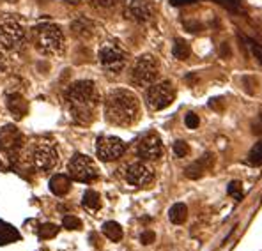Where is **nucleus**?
<instances>
[{"label":"nucleus","instance_id":"obj_1","mask_svg":"<svg viewBox=\"0 0 262 251\" xmlns=\"http://www.w3.org/2000/svg\"><path fill=\"white\" fill-rule=\"evenodd\" d=\"M69 112L78 124H89L94 119V110L99 103V92L91 80H78L71 83L64 92Z\"/></svg>","mask_w":262,"mask_h":251},{"label":"nucleus","instance_id":"obj_2","mask_svg":"<svg viewBox=\"0 0 262 251\" xmlns=\"http://www.w3.org/2000/svg\"><path fill=\"white\" fill-rule=\"evenodd\" d=\"M104 117L110 124L128 128L140 119V103L133 92L126 88L110 90L104 99Z\"/></svg>","mask_w":262,"mask_h":251},{"label":"nucleus","instance_id":"obj_3","mask_svg":"<svg viewBox=\"0 0 262 251\" xmlns=\"http://www.w3.org/2000/svg\"><path fill=\"white\" fill-rule=\"evenodd\" d=\"M32 38L36 48L44 55H61L66 48V38L61 27L55 23L37 25L32 30Z\"/></svg>","mask_w":262,"mask_h":251},{"label":"nucleus","instance_id":"obj_4","mask_svg":"<svg viewBox=\"0 0 262 251\" xmlns=\"http://www.w3.org/2000/svg\"><path fill=\"white\" fill-rule=\"evenodd\" d=\"M98 60L101 68L108 73H121L128 64V51L119 41H104L98 50Z\"/></svg>","mask_w":262,"mask_h":251},{"label":"nucleus","instance_id":"obj_5","mask_svg":"<svg viewBox=\"0 0 262 251\" xmlns=\"http://www.w3.org/2000/svg\"><path fill=\"white\" fill-rule=\"evenodd\" d=\"M160 75V64L156 60V57L145 53L135 60L133 68H131V83L137 87H151L156 82Z\"/></svg>","mask_w":262,"mask_h":251},{"label":"nucleus","instance_id":"obj_6","mask_svg":"<svg viewBox=\"0 0 262 251\" xmlns=\"http://www.w3.org/2000/svg\"><path fill=\"white\" fill-rule=\"evenodd\" d=\"M25 43V28L16 18L0 16V46L4 50H18Z\"/></svg>","mask_w":262,"mask_h":251},{"label":"nucleus","instance_id":"obj_7","mask_svg":"<svg viewBox=\"0 0 262 251\" xmlns=\"http://www.w3.org/2000/svg\"><path fill=\"white\" fill-rule=\"evenodd\" d=\"M67 175L78 182H92L98 179L99 172L96 163L85 154H74L67 163Z\"/></svg>","mask_w":262,"mask_h":251},{"label":"nucleus","instance_id":"obj_8","mask_svg":"<svg viewBox=\"0 0 262 251\" xmlns=\"http://www.w3.org/2000/svg\"><path fill=\"white\" fill-rule=\"evenodd\" d=\"M174 98L175 90L170 82L152 83L151 87H147V92H145V105L152 112H160V110H165L167 106H170Z\"/></svg>","mask_w":262,"mask_h":251},{"label":"nucleus","instance_id":"obj_9","mask_svg":"<svg viewBox=\"0 0 262 251\" xmlns=\"http://www.w3.org/2000/svg\"><path fill=\"white\" fill-rule=\"evenodd\" d=\"M32 163L41 172H50L59 163V150L54 142H39L32 150Z\"/></svg>","mask_w":262,"mask_h":251},{"label":"nucleus","instance_id":"obj_10","mask_svg":"<svg viewBox=\"0 0 262 251\" xmlns=\"http://www.w3.org/2000/svg\"><path fill=\"white\" fill-rule=\"evenodd\" d=\"M126 150V143L117 136H99L96 142V152L103 161H115Z\"/></svg>","mask_w":262,"mask_h":251},{"label":"nucleus","instance_id":"obj_11","mask_svg":"<svg viewBox=\"0 0 262 251\" xmlns=\"http://www.w3.org/2000/svg\"><path fill=\"white\" fill-rule=\"evenodd\" d=\"M124 179L126 182L131 184L135 187H145L152 182L154 179V172L149 165L142 163V161H137V163H131L128 165L124 172Z\"/></svg>","mask_w":262,"mask_h":251},{"label":"nucleus","instance_id":"obj_12","mask_svg":"<svg viewBox=\"0 0 262 251\" xmlns=\"http://www.w3.org/2000/svg\"><path fill=\"white\" fill-rule=\"evenodd\" d=\"M137 154L138 158L147 161L160 160L163 154V143L156 133H149V135L142 136L140 142L137 143Z\"/></svg>","mask_w":262,"mask_h":251},{"label":"nucleus","instance_id":"obj_13","mask_svg":"<svg viewBox=\"0 0 262 251\" xmlns=\"http://www.w3.org/2000/svg\"><path fill=\"white\" fill-rule=\"evenodd\" d=\"M126 16L133 20L135 23H149L154 20L156 16V7L152 2L147 0H131L126 7Z\"/></svg>","mask_w":262,"mask_h":251},{"label":"nucleus","instance_id":"obj_14","mask_svg":"<svg viewBox=\"0 0 262 251\" xmlns=\"http://www.w3.org/2000/svg\"><path fill=\"white\" fill-rule=\"evenodd\" d=\"M20 145H21L20 131L16 128H13V125H4L0 129V149L14 158V154L20 149Z\"/></svg>","mask_w":262,"mask_h":251},{"label":"nucleus","instance_id":"obj_15","mask_svg":"<svg viewBox=\"0 0 262 251\" xmlns=\"http://www.w3.org/2000/svg\"><path fill=\"white\" fill-rule=\"evenodd\" d=\"M211 163H213V154H204V156L198 158L197 161H193V163L185 170V175L188 177V179H198V177L204 175L205 170L211 167Z\"/></svg>","mask_w":262,"mask_h":251},{"label":"nucleus","instance_id":"obj_16","mask_svg":"<svg viewBox=\"0 0 262 251\" xmlns=\"http://www.w3.org/2000/svg\"><path fill=\"white\" fill-rule=\"evenodd\" d=\"M71 32L80 39H91L96 34V25L87 18H78L71 23Z\"/></svg>","mask_w":262,"mask_h":251},{"label":"nucleus","instance_id":"obj_17","mask_svg":"<svg viewBox=\"0 0 262 251\" xmlns=\"http://www.w3.org/2000/svg\"><path fill=\"white\" fill-rule=\"evenodd\" d=\"M6 105H7V108H9V112L13 113V115H16V119H21L29 110L27 101H25L20 94H16V92H14V94H7Z\"/></svg>","mask_w":262,"mask_h":251},{"label":"nucleus","instance_id":"obj_18","mask_svg":"<svg viewBox=\"0 0 262 251\" xmlns=\"http://www.w3.org/2000/svg\"><path fill=\"white\" fill-rule=\"evenodd\" d=\"M71 190V177L64 173H57L50 179V191L57 197H64Z\"/></svg>","mask_w":262,"mask_h":251},{"label":"nucleus","instance_id":"obj_19","mask_svg":"<svg viewBox=\"0 0 262 251\" xmlns=\"http://www.w3.org/2000/svg\"><path fill=\"white\" fill-rule=\"evenodd\" d=\"M168 217H170V221L174 225H182L186 219H188V207H186L185 204H174L168 210Z\"/></svg>","mask_w":262,"mask_h":251},{"label":"nucleus","instance_id":"obj_20","mask_svg":"<svg viewBox=\"0 0 262 251\" xmlns=\"http://www.w3.org/2000/svg\"><path fill=\"white\" fill-rule=\"evenodd\" d=\"M82 205H84L87 210H91V212H96L99 207H101V198L99 195L96 193V191L89 190L84 193V198H82Z\"/></svg>","mask_w":262,"mask_h":251},{"label":"nucleus","instance_id":"obj_21","mask_svg":"<svg viewBox=\"0 0 262 251\" xmlns=\"http://www.w3.org/2000/svg\"><path fill=\"white\" fill-rule=\"evenodd\" d=\"M101 230H103V234L114 242H117L122 239V228H121V225L115 223V221H107Z\"/></svg>","mask_w":262,"mask_h":251},{"label":"nucleus","instance_id":"obj_22","mask_svg":"<svg viewBox=\"0 0 262 251\" xmlns=\"http://www.w3.org/2000/svg\"><path fill=\"white\" fill-rule=\"evenodd\" d=\"M16 239H20L18 232L11 225L0 221V244H9V242L16 241Z\"/></svg>","mask_w":262,"mask_h":251},{"label":"nucleus","instance_id":"obj_23","mask_svg":"<svg viewBox=\"0 0 262 251\" xmlns=\"http://www.w3.org/2000/svg\"><path fill=\"white\" fill-rule=\"evenodd\" d=\"M174 57L179 60H186L190 57V46L182 39H175L174 43Z\"/></svg>","mask_w":262,"mask_h":251},{"label":"nucleus","instance_id":"obj_24","mask_svg":"<svg viewBox=\"0 0 262 251\" xmlns=\"http://www.w3.org/2000/svg\"><path fill=\"white\" fill-rule=\"evenodd\" d=\"M248 161L252 167H260L262 165V142L259 143H255V145L252 147V150H250V154H248Z\"/></svg>","mask_w":262,"mask_h":251},{"label":"nucleus","instance_id":"obj_25","mask_svg":"<svg viewBox=\"0 0 262 251\" xmlns=\"http://www.w3.org/2000/svg\"><path fill=\"white\" fill-rule=\"evenodd\" d=\"M59 234V227L54 223H46L39 228V237L41 239H54Z\"/></svg>","mask_w":262,"mask_h":251},{"label":"nucleus","instance_id":"obj_26","mask_svg":"<svg viewBox=\"0 0 262 251\" xmlns=\"http://www.w3.org/2000/svg\"><path fill=\"white\" fill-rule=\"evenodd\" d=\"M94 9H99V11H110L114 9L115 6L119 4V0H89Z\"/></svg>","mask_w":262,"mask_h":251},{"label":"nucleus","instance_id":"obj_27","mask_svg":"<svg viewBox=\"0 0 262 251\" xmlns=\"http://www.w3.org/2000/svg\"><path fill=\"white\" fill-rule=\"evenodd\" d=\"M227 193L230 195V197H234V200H243V197H245V193H243V186L241 182H238V180H232L229 184V187H227Z\"/></svg>","mask_w":262,"mask_h":251},{"label":"nucleus","instance_id":"obj_28","mask_svg":"<svg viewBox=\"0 0 262 251\" xmlns=\"http://www.w3.org/2000/svg\"><path fill=\"white\" fill-rule=\"evenodd\" d=\"M62 227H64L66 230H80L82 221L78 219L76 216H71V214H67V216H64V219H62Z\"/></svg>","mask_w":262,"mask_h":251},{"label":"nucleus","instance_id":"obj_29","mask_svg":"<svg viewBox=\"0 0 262 251\" xmlns=\"http://www.w3.org/2000/svg\"><path fill=\"white\" fill-rule=\"evenodd\" d=\"M246 44H248L250 51L257 57V60L262 64V44H259L257 41H253V39H250V38H246Z\"/></svg>","mask_w":262,"mask_h":251},{"label":"nucleus","instance_id":"obj_30","mask_svg":"<svg viewBox=\"0 0 262 251\" xmlns=\"http://www.w3.org/2000/svg\"><path fill=\"white\" fill-rule=\"evenodd\" d=\"M188 152H190V149H188V145H186L185 142H175L174 143V154H175V158H186L188 156Z\"/></svg>","mask_w":262,"mask_h":251},{"label":"nucleus","instance_id":"obj_31","mask_svg":"<svg viewBox=\"0 0 262 251\" xmlns=\"http://www.w3.org/2000/svg\"><path fill=\"white\" fill-rule=\"evenodd\" d=\"M185 124L188 129H197L198 124H200V120H198V115H195V113L190 112L188 115L185 117Z\"/></svg>","mask_w":262,"mask_h":251},{"label":"nucleus","instance_id":"obj_32","mask_svg":"<svg viewBox=\"0 0 262 251\" xmlns=\"http://www.w3.org/2000/svg\"><path fill=\"white\" fill-rule=\"evenodd\" d=\"M154 239H156V235H154V232H151V230H145L144 234L140 235V242L142 244H152L154 242Z\"/></svg>","mask_w":262,"mask_h":251},{"label":"nucleus","instance_id":"obj_33","mask_svg":"<svg viewBox=\"0 0 262 251\" xmlns=\"http://www.w3.org/2000/svg\"><path fill=\"white\" fill-rule=\"evenodd\" d=\"M252 128H253V133H255V135H260L262 133V115L255 120V122H253Z\"/></svg>","mask_w":262,"mask_h":251},{"label":"nucleus","instance_id":"obj_34","mask_svg":"<svg viewBox=\"0 0 262 251\" xmlns=\"http://www.w3.org/2000/svg\"><path fill=\"white\" fill-rule=\"evenodd\" d=\"M6 69H7V60H6V55L0 51V75L2 73H6Z\"/></svg>","mask_w":262,"mask_h":251},{"label":"nucleus","instance_id":"obj_35","mask_svg":"<svg viewBox=\"0 0 262 251\" xmlns=\"http://www.w3.org/2000/svg\"><path fill=\"white\" fill-rule=\"evenodd\" d=\"M172 4H177V6H181V4H192V2H197V0H170Z\"/></svg>","mask_w":262,"mask_h":251},{"label":"nucleus","instance_id":"obj_36","mask_svg":"<svg viewBox=\"0 0 262 251\" xmlns=\"http://www.w3.org/2000/svg\"><path fill=\"white\" fill-rule=\"evenodd\" d=\"M0 167H2V163H0Z\"/></svg>","mask_w":262,"mask_h":251}]
</instances>
